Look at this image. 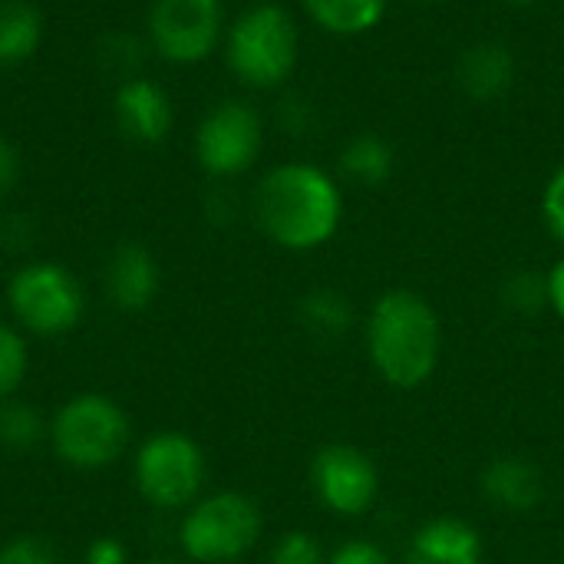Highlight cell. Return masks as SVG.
Masks as SVG:
<instances>
[{"label":"cell","mask_w":564,"mask_h":564,"mask_svg":"<svg viewBox=\"0 0 564 564\" xmlns=\"http://www.w3.org/2000/svg\"><path fill=\"white\" fill-rule=\"evenodd\" d=\"M254 221L284 251L324 248L344 221L337 178L311 162H284L264 172L254 188Z\"/></svg>","instance_id":"1"},{"label":"cell","mask_w":564,"mask_h":564,"mask_svg":"<svg viewBox=\"0 0 564 564\" xmlns=\"http://www.w3.org/2000/svg\"><path fill=\"white\" fill-rule=\"evenodd\" d=\"M364 347L377 377L393 390H420L443 357V321L420 291H383L364 321Z\"/></svg>","instance_id":"2"},{"label":"cell","mask_w":564,"mask_h":564,"mask_svg":"<svg viewBox=\"0 0 564 564\" xmlns=\"http://www.w3.org/2000/svg\"><path fill=\"white\" fill-rule=\"evenodd\" d=\"M132 440L129 413L106 393H76L50 416V449L76 473H99L116 466Z\"/></svg>","instance_id":"3"},{"label":"cell","mask_w":564,"mask_h":564,"mask_svg":"<svg viewBox=\"0 0 564 564\" xmlns=\"http://www.w3.org/2000/svg\"><path fill=\"white\" fill-rule=\"evenodd\" d=\"M225 59L231 73L254 89H274L291 79L301 59V33L281 3H254L225 30Z\"/></svg>","instance_id":"4"},{"label":"cell","mask_w":564,"mask_h":564,"mask_svg":"<svg viewBox=\"0 0 564 564\" xmlns=\"http://www.w3.org/2000/svg\"><path fill=\"white\" fill-rule=\"evenodd\" d=\"M264 532L261 506L245 492H208L182 512L178 549L192 564H238Z\"/></svg>","instance_id":"5"},{"label":"cell","mask_w":564,"mask_h":564,"mask_svg":"<svg viewBox=\"0 0 564 564\" xmlns=\"http://www.w3.org/2000/svg\"><path fill=\"white\" fill-rule=\"evenodd\" d=\"M132 482L139 499L159 512H185L205 496V449L182 430H159L132 453Z\"/></svg>","instance_id":"6"},{"label":"cell","mask_w":564,"mask_h":564,"mask_svg":"<svg viewBox=\"0 0 564 564\" xmlns=\"http://www.w3.org/2000/svg\"><path fill=\"white\" fill-rule=\"evenodd\" d=\"M7 311L26 337H66L86 314V294L76 274L59 261L20 264L7 281Z\"/></svg>","instance_id":"7"},{"label":"cell","mask_w":564,"mask_h":564,"mask_svg":"<svg viewBox=\"0 0 564 564\" xmlns=\"http://www.w3.org/2000/svg\"><path fill=\"white\" fill-rule=\"evenodd\" d=\"M264 149V122L254 106L225 99L195 129V159L205 175L228 182L245 175Z\"/></svg>","instance_id":"8"},{"label":"cell","mask_w":564,"mask_h":564,"mask_svg":"<svg viewBox=\"0 0 564 564\" xmlns=\"http://www.w3.org/2000/svg\"><path fill=\"white\" fill-rule=\"evenodd\" d=\"M225 30V0H155L149 10V46L175 66L208 59Z\"/></svg>","instance_id":"9"},{"label":"cell","mask_w":564,"mask_h":564,"mask_svg":"<svg viewBox=\"0 0 564 564\" xmlns=\"http://www.w3.org/2000/svg\"><path fill=\"white\" fill-rule=\"evenodd\" d=\"M311 489L330 516L360 519L380 502V469L360 446L330 443L311 459Z\"/></svg>","instance_id":"10"},{"label":"cell","mask_w":564,"mask_h":564,"mask_svg":"<svg viewBox=\"0 0 564 564\" xmlns=\"http://www.w3.org/2000/svg\"><path fill=\"white\" fill-rule=\"evenodd\" d=\"M102 284H106V297L116 311L122 314H139L145 311L162 284V271L155 254L139 245V241H126L119 245L102 271Z\"/></svg>","instance_id":"11"},{"label":"cell","mask_w":564,"mask_h":564,"mask_svg":"<svg viewBox=\"0 0 564 564\" xmlns=\"http://www.w3.org/2000/svg\"><path fill=\"white\" fill-rule=\"evenodd\" d=\"M479 492L506 516H529L545 502V476L525 456H496L479 473Z\"/></svg>","instance_id":"12"},{"label":"cell","mask_w":564,"mask_h":564,"mask_svg":"<svg viewBox=\"0 0 564 564\" xmlns=\"http://www.w3.org/2000/svg\"><path fill=\"white\" fill-rule=\"evenodd\" d=\"M116 122L132 142L155 145L172 132V99L155 79L132 76L116 89Z\"/></svg>","instance_id":"13"},{"label":"cell","mask_w":564,"mask_h":564,"mask_svg":"<svg viewBox=\"0 0 564 564\" xmlns=\"http://www.w3.org/2000/svg\"><path fill=\"white\" fill-rule=\"evenodd\" d=\"M482 558L486 545L479 529L453 516L423 522L403 552V564H482Z\"/></svg>","instance_id":"14"},{"label":"cell","mask_w":564,"mask_h":564,"mask_svg":"<svg viewBox=\"0 0 564 564\" xmlns=\"http://www.w3.org/2000/svg\"><path fill=\"white\" fill-rule=\"evenodd\" d=\"M519 76V63L509 43L479 40L463 50L456 63V83L473 102H499Z\"/></svg>","instance_id":"15"},{"label":"cell","mask_w":564,"mask_h":564,"mask_svg":"<svg viewBox=\"0 0 564 564\" xmlns=\"http://www.w3.org/2000/svg\"><path fill=\"white\" fill-rule=\"evenodd\" d=\"M337 165H340V175L347 182L364 185V188H380L397 172V152H393V145L383 135L364 132V135H354L340 149Z\"/></svg>","instance_id":"16"},{"label":"cell","mask_w":564,"mask_h":564,"mask_svg":"<svg viewBox=\"0 0 564 564\" xmlns=\"http://www.w3.org/2000/svg\"><path fill=\"white\" fill-rule=\"evenodd\" d=\"M43 43V17L30 0H0V69L26 63Z\"/></svg>","instance_id":"17"},{"label":"cell","mask_w":564,"mask_h":564,"mask_svg":"<svg viewBox=\"0 0 564 564\" xmlns=\"http://www.w3.org/2000/svg\"><path fill=\"white\" fill-rule=\"evenodd\" d=\"M307 17L334 36H364L387 17L390 0H301Z\"/></svg>","instance_id":"18"},{"label":"cell","mask_w":564,"mask_h":564,"mask_svg":"<svg viewBox=\"0 0 564 564\" xmlns=\"http://www.w3.org/2000/svg\"><path fill=\"white\" fill-rule=\"evenodd\" d=\"M297 317H301L307 334H314L321 340H340L350 334L357 311H354L347 294H340L334 288H314L301 297Z\"/></svg>","instance_id":"19"},{"label":"cell","mask_w":564,"mask_h":564,"mask_svg":"<svg viewBox=\"0 0 564 564\" xmlns=\"http://www.w3.org/2000/svg\"><path fill=\"white\" fill-rule=\"evenodd\" d=\"M50 436V416L20 397L0 403V446L7 453H30Z\"/></svg>","instance_id":"20"},{"label":"cell","mask_w":564,"mask_h":564,"mask_svg":"<svg viewBox=\"0 0 564 564\" xmlns=\"http://www.w3.org/2000/svg\"><path fill=\"white\" fill-rule=\"evenodd\" d=\"M30 370V347H26V334L13 324L0 321V403L13 400L26 380Z\"/></svg>","instance_id":"21"},{"label":"cell","mask_w":564,"mask_h":564,"mask_svg":"<svg viewBox=\"0 0 564 564\" xmlns=\"http://www.w3.org/2000/svg\"><path fill=\"white\" fill-rule=\"evenodd\" d=\"M499 301L506 311L532 317L549 307V278L542 271H512L499 288Z\"/></svg>","instance_id":"22"},{"label":"cell","mask_w":564,"mask_h":564,"mask_svg":"<svg viewBox=\"0 0 564 564\" xmlns=\"http://www.w3.org/2000/svg\"><path fill=\"white\" fill-rule=\"evenodd\" d=\"M99 66L112 76H119V83L139 76L142 56H145V43L132 33H109L99 40Z\"/></svg>","instance_id":"23"},{"label":"cell","mask_w":564,"mask_h":564,"mask_svg":"<svg viewBox=\"0 0 564 564\" xmlns=\"http://www.w3.org/2000/svg\"><path fill=\"white\" fill-rule=\"evenodd\" d=\"M268 564H327V549L314 532H281L268 552Z\"/></svg>","instance_id":"24"},{"label":"cell","mask_w":564,"mask_h":564,"mask_svg":"<svg viewBox=\"0 0 564 564\" xmlns=\"http://www.w3.org/2000/svg\"><path fill=\"white\" fill-rule=\"evenodd\" d=\"M0 564H59L56 549L40 535H17L0 545Z\"/></svg>","instance_id":"25"},{"label":"cell","mask_w":564,"mask_h":564,"mask_svg":"<svg viewBox=\"0 0 564 564\" xmlns=\"http://www.w3.org/2000/svg\"><path fill=\"white\" fill-rule=\"evenodd\" d=\"M327 564H397L393 555L373 539H347L327 552Z\"/></svg>","instance_id":"26"},{"label":"cell","mask_w":564,"mask_h":564,"mask_svg":"<svg viewBox=\"0 0 564 564\" xmlns=\"http://www.w3.org/2000/svg\"><path fill=\"white\" fill-rule=\"evenodd\" d=\"M542 215H545V225L549 231L555 235V241L564 245V162L552 172V178L545 182V192H542Z\"/></svg>","instance_id":"27"},{"label":"cell","mask_w":564,"mask_h":564,"mask_svg":"<svg viewBox=\"0 0 564 564\" xmlns=\"http://www.w3.org/2000/svg\"><path fill=\"white\" fill-rule=\"evenodd\" d=\"M79 564H129V549L112 539V535H102V539H93L83 552V562Z\"/></svg>","instance_id":"28"},{"label":"cell","mask_w":564,"mask_h":564,"mask_svg":"<svg viewBox=\"0 0 564 564\" xmlns=\"http://www.w3.org/2000/svg\"><path fill=\"white\" fill-rule=\"evenodd\" d=\"M20 169H23L20 149L7 135H0V198L13 192V185L20 182Z\"/></svg>","instance_id":"29"},{"label":"cell","mask_w":564,"mask_h":564,"mask_svg":"<svg viewBox=\"0 0 564 564\" xmlns=\"http://www.w3.org/2000/svg\"><path fill=\"white\" fill-rule=\"evenodd\" d=\"M205 215H208L212 221L225 225V221H231V218L238 215V202L231 198V192L215 188V192L208 195V202H205Z\"/></svg>","instance_id":"30"},{"label":"cell","mask_w":564,"mask_h":564,"mask_svg":"<svg viewBox=\"0 0 564 564\" xmlns=\"http://www.w3.org/2000/svg\"><path fill=\"white\" fill-rule=\"evenodd\" d=\"M549 311H555V317L564 321V258H558L549 271Z\"/></svg>","instance_id":"31"},{"label":"cell","mask_w":564,"mask_h":564,"mask_svg":"<svg viewBox=\"0 0 564 564\" xmlns=\"http://www.w3.org/2000/svg\"><path fill=\"white\" fill-rule=\"evenodd\" d=\"M142 564H182V558H172V555H155V558H145Z\"/></svg>","instance_id":"32"},{"label":"cell","mask_w":564,"mask_h":564,"mask_svg":"<svg viewBox=\"0 0 564 564\" xmlns=\"http://www.w3.org/2000/svg\"><path fill=\"white\" fill-rule=\"evenodd\" d=\"M506 3H512V7H535V3H545V0H506Z\"/></svg>","instance_id":"33"}]
</instances>
